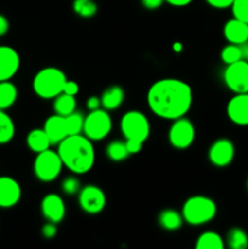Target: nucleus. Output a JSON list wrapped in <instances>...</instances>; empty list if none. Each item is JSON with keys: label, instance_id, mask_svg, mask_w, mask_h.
Returning a JSON list of instances; mask_svg holds the SVG:
<instances>
[{"label": "nucleus", "instance_id": "4c0bfd02", "mask_svg": "<svg viewBox=\"0 0 248 249\" xmlns=\"http://www.w3.org/2000/svg\"><path fill=\"white\" fill-rule=\"evenodd\" d=\"M9 28H10L9 19H7L4 15L0 14V36H4L5 34L9 32Z\"/></svg>", "mask_w": 248, "mask_h": 249}, {"label": "nucleus", "instance_id": "a19ab883", "mask_svg": "<svg viewBox=\"0 0 248 249\" xmlns=\"http://www.w3.org/2000/svg\"><path fill=\"white\" fill-rule=\"evenodd\" d=\"M246 51H247V58H248V41L246 43Z\"/></svg>", "mask_w": 248, "mask_h": 249}, {"label": "nucleus", "instance_id": "4be33fe9", "mask_svg": "<svg viewBox=\"0 0 248 249\" xmlns=\"http://www.w3.org/2000/svg\"><path fill=\"white\" fill-rule=\"evenodd\" d=\"M53 107L56 114L66 117L75 111V108H77V99H75V96H73V95L61 92L60 95H57V96L53 99Z\"/></svg>", "mask_w": 248, "mask_h": 249}, {"label": "nucleus", "instance_id": "6e6552de", "mask_svg": "<svg viewBox=\"0 0 248 249\" xmlns=\"http://www.w3.org/2000/svg\"><path fill=\"white\" fill-rule=\"evenodd\" d=\"M196 130L195 125L186 117L174 119L168 130V141L177 150H186L194 143Z\"/></svg>", "mask_w": 248, "mask_h": 249}, {"label": "nucleus", "instance_id": "2eb2a0df", "mask_svg": "<svg viewBox=\"0 0 248 249\" xmlns=\"http://www.w3.org/2000/svg\"><path fill=\"white\" fill-rule=\"evenodd\" d=\"M22 196L21 185L11 177H0V208H12Z\"/></svg>", "mask_w": 248, "mask_h": 249}, {"label": "nucleus", "instance_id": "0eeeda50", "mask_svg": "<svg viewBox=\"0 0 248 249\" xmlns=\"http://www.w3.org/2000/svg\"><path fill=\"white\" fill-rule=\"evenodd\" d=\"M119 126L125 140L134 139V140L145 142L151 133L150 122L147 117L142 112L136 111V109L125 112L122 117Z\"/></svg>", "mask_w": 248, "mask_h": 249}, {"label": "nucleus", "instance_id": "423d86ee", "mask_svg": "<svg viewBox=\"0 0 248 249\" xmlns=\"http://www.w3.org/2000/svg\"><path fill=\"white\" fill-rule=\"evenodd\" d=\"M112 130V118L108 111L105 108H97L90 111L84 117L83 134L89 140L101 141L109 135Z\"/></svg>", "mask_w": 248, "mask_h": 249}, {"label": "nucleus", "instance_id": "b1692460", "mask_svg": "<svg viewBox=\"0 0 248 249\" xmlns=\"http://www.w3.org/2000/svg\"><path fill=\"white\" fill-rule=\"evenodd\" d=\"M220 58L225 65H231L237 61L247 58V51L245 45H237V44H230L224 46L220 51Z\"/></svg>", "mask_w": 248, "mask_h": 249}, {"label": "nucleus", "instance_id": "a211bd4d", "mask_svg": "<svg viewBox=\"0 0 248 249\" xmlns=\"http://www.w3.org/2000/svg\"><path fill=\"white\" fill-rule=\"evenodd\" d=\"M101 107L106 111H114L119 108L125 99V91L119 85H111L101 95Z\"/></svg>", "mask_w": 248, "mask_h": 249}, {"label": "nucleus", "instance_id": "aec40b11", "mask_svg": "<svg viewBox=\"0 0 248 249\" xmlns=\"http://www.w3.org/2000/svg\"><path fill=\"white\" fill-rule=\"evenodd\" d=\"M184 223L182 214L177 212V209H163L158 214V224L165 231H177Z\"/></svg>", "mask_w": 248, "mask_h": 249}, {"label": "nucleus", "instance_id": "79ce46f5", "mask_svg": "<svg viewBox=\"0 0 248 249\" xmlns=\"http://www.w3.org/2000/svg\"><path fill=\"white\" fill-rule=\"evenodd\" d=\"M246 185H247V191H248V179H247V182H246Z\"/></svg>", "mask_w": 248, "mask_h": 249}, {"label": "nucleus", "instance_id": "f03ea898", "mask_svg": "<svg viewBox=\"0 0 248 249\" xmlns=\"http://www.w3.org/2000/svg\"><path fill=\"white\" fill-rule=\"evenodd\" d=\"M57 152L63 167L75 175L89 173L95 164V148L92 141L84 134L71 135L58 143Z\"/></svg>", "mask_w": 248, "mask_h": 249}, {"label": "nucleus", "instance_id": "cd10ccee", "mask_svg": "<svg viewBox=\"0 0 248 249\" xmlns=\"http://www.w3.org/2000/svg\"><path fill=\"white\" fill-rule=\"evenodd\" d=\"M72 7L82 18H91L97 14V4L94 0H73Z\"/></svg>", "mask_w": 248, "mask_h": 249}, {"label": "nucleus", "instance_id": "9d476101", "mask_svg": "<svg viewBox=\"0 0 248 249\" xmlns=\"http://www.w3.org/2000/svg\"><path fill=\"white\" fill-rule=\"evenodd\" d=\"M106 195L104 190L96 185H87L82 187L78 194V203L84 213L95 214L101 213L106 207Z\"/></svg>", "mask_w": 248, "mask_h": 249}, {"label": "nucleus", "instance_id": "412c9836", "mask_svg": "<svg viewBox=\"0 0 248 249\" xmlns=\"http://www.w3.org/2000/svg\"><path fill=\"white\" fill-rule=\"evenodd\" d=\"M18 97V90L16 85L10 80L0 82V109L6 111L12 107Z\"/></svg>", "mask_w": 248, "mask_h": 249}, {"label": "nucleus", "instance_id": "e433bc0d", "mask_svg": "<svg viewBox=\"0 0 248 249\" xmlns=\"http://www.w3.org/2000/svg\"><path fill=\"white\" fill-rule=\"evenodd\" d=\"M87 107L89 111L101 108V99L97 96H90L89 99L87 100Z\"/></svg>", "mask_w": 248, "mask_h": 249}, {"label": "nucleus", "instance_id": "ea45409f", "mask_svg": "<svg viewBox=\"0 0 248 249\" xmlns=\"http://www.w3.org/2000/svg\"><path fill=\"white\" fill-rule=\"evenodd\" d=\"M173 48H174L175 51H180V50H181V49H182V46L180 45V44H175V45L173 46Z\"/></svg>", "mask_w": 248, "mask_h": 249}, {"label": "nucleus", "instance_id": "393cba45", "mask_svg": "<svg viewBox=\"0 0 248 249\" xmlns=\"http://www.w3.org/2000/svg\"><path fill=\"white\" fill-rule=\"evenodd\" d=\"M225 242L231 249H247L248 248V235L243 229L231 228L226 233Z\"/></svg>", "mask_w": 248, "mask_h": 249}, {"label": "nucleus", "instance_id": "bb28decb", "mask_svg": "<svg viewBox=\"0 0 248 249\" xmlns=\"http://www.w3.org/2000/svg\"><path fill=\"white\" fill-rule=\"evenodd\" d=\"M106 156L109 160L112 162H123L125 160L126 158L129 157V152L126 150V145H125V140H114L111 141L108 145L106 146Z\"/></svg>", "mask_w": 248, "mask_h": 249}, {"label": "nucleus", "instance_id": "c756f323", "mask_svg": "<svg viewBox=\"0 0 248 249\" xmlns=\"http://www.w3.org/2000/svg\"><path fill=\"white\" fill-rule=\"evenodd\" d=\"M80 189H82V186H80V181L77 177H67L61 182V190L67 196L78 195Z\"/></svg>", "mask_w": 248, "mask_h": 249}, {"label": "nucleus", "instance_id": "f3484780", "mask_svg": "<svg viewBox=\"0 0 248 249\" xmlns=\"http://www.w3.org/2000/svg\"><path fill=\"white\" fill-rule=\"evenodd\" d=\"M43 129L48 134L53 145H58L63 139L68 136L67 124H66V118L60 114H53L44 122Z\"/></svg>", "mask_w": 248, "mask_h": 249}, {"label": "nucleus", "instance_id": "58836bf2", "mask_svg": "<svg viewBox=\"0 0 248 249\" xmlns=\"http://www.w3.org/2000/svg\"><path fill=\"white\" fill-rule=\"evenodd\" d=\"M165 2H168L169 5L175 7H184L187 6L189 4H191L192 0H164Z\"/></svg>", "mask_w": 248, "mask_h": 249}, {"label": "nucleus", "instance_id": "f257e3e1", "mask_svg": "<svg viewBox=\"0 0 248 249\" xmlns=\"http://www.w3.org/2000/svg\"><path fill=\"white\" fill-rule=\"evenodd\" d=\"M147 105L151 112L167 121H174L186 116L192 106V89L184 80L163 78L150 87Z\"/></svg>", "mask_w": 248, "mask_h": 249}, {"label": "nucleus", "instance_id": "39448f33", "mask_svg": "<svg viewBox=\"0 0 248 249\" xmlns=\"http://www.w3.org/2000/svg\"><path fill=\"white\" fill-rule=\"evenodd\" d=\"M63 163L57 151L48 148L36 153L33 163V173L41 182H51L60 177Z\"/></svg>", "mask_w": 248, "mask_h": 249}, {"label": "nucleus", "instance_id": "4468645a", "mask_svg": "<svg viewBox=\"0 0 248 249\" xmlns=\"http://www.w3.org/2000/svg\"><path fill=\"white\" fill-rule=\"evenodd\" d=\"M21 58L11 46H0V82L11 80L19 70Z\"/></svg>", "mask_w": 248, "mask_h": 249}, {"label": "nucleus", "instance_id": "c85d7f7f", "mask_svg": "<svg viewBox=\"0 0 248 249\" xmlns=\"http://www.w3.org/2000/svg\"><path fill=\"white\" fill-rule=\"evenodd\" d=\"M66 124H67L68 136L83 134V126H84V116L80 112H73L65 117Z\"/></svg>", "mask_w": 248, "mask_h": 249}, {"label": "nucleus", "instance_id": "dca6fc26", "mask_svg": "<svg viewBox=\"0 0 248 249\" xmlns=\"http://www.w3.org/2000/svg\"><path fill=\"white\" fill-rule=\"evenodd\" d=\"M223 34L228 43L245 45L248 41V23L233 17L224 24Z\"/></svg>", "mask_w": 248, "mask_h": 249}, {"label": "nucleus", "instance_id": "1a4fd4ad", "mask_svg": "<svg viewBox=\"0 0 248 249\" xmlns=\"http://www.w3.org/2000/svg\"><path fill=\"white\" fill-rule=\"evenodd\" d=\"M224 84L233 94L248 92V61L241 60L226 65L223 73Z\"/></svg>", "mask_w": 248, "mask_h": 249}, {"label": "nucleus", "instance_id": "7ed1b4c3", "mask_svg": "<svg viewBox=\"0 0 248 249\" xmlns=\"http://www.w3.org/2000/svg\"><path fill=\"white\" fill-rule=\"evenodd\" d=\"M216 204L211 197L196 195L184 202L181 208L182 218L185 223L192 226H201L208 224L215 218Z\"/></svg>", "mask_w": 248, "mask_h": 249}, {"label": "nucleus", "instance_id": "473e14b6", "mask_svg": "<svg viewBox=\"0 0 248 249\" xmlns=\"http://www.w3.org/2000/svg\"><path fill=\"white\" fill-rule=\"evenodd\" d=\"M125 145L129 155H136V153H139L142 150L143 142L142 141L134 140V139H128V140H125Z\"/></svg>", "mask_w": 248, "mask_h": 249}, {"label": "nucleus", "instance_id": "f704fd0d", "mask_svg": "<svg viewBox=\"0 0 248 249\" xmlns=\"http://www.w3.org/2000/svg\"><path fill=\"white\" fill-rule=\"evenodd\" d=\"M63 92L75 96V95L79 92V85H78V83L74 82V80L67 79V82H66L65 84V88H63Z\"/></svg>", "mask_w": 248, "mask_h": 249}, {"label": "nucleus", "instance_id": "2f4dec72", "mask_svg": "<svg viewBox=\"0 0 248 249\" xmlns=\"http://www.w3.org/2000/svg\"><path fill=\"white\" fill-rule=\"evenodd\" d=\"M56 235H57V224L51 223V221L44 224L41 228V236L45 240H53Z\"/></svg>", "mask_w": 248, "mask_h": 249}, {"label": "nucleus", "instance_id": "c9c22d12", "mask_svg": "<svg viewBox=\"0 0 248 249\" xmlns=\"http://www.w3.org/2000/svg\"><path fill=\"white\" fill-rule=\"evenodd\" d=\"M164 0H141V5L147 10H157L163 5Z\"/></svg>", "mask_w": 248, "mask_h": 249}, {"label": "nucleus", "instance_id": "72a5a7b5", "mask_svg": "<svg viewBox=\"0 0 248 249\" xmlns=\"http://www.w3.org/2000/svg\"><path fill=\"white\" fill-rule=\"evenodd\" d=\"M206 1L209 6L214 7V9L223 10L231 7V5H232V2L235 1V0H206Z\"/></svg>", "mask_w": 248, "mask_h": 249}, {"label": "nucleus", "instance_id": "a878e982", "mask_svg": "<svg viewBox=\"0 0 248 249\" xmlns=\"http://www.w3.org/2000/svg\"><path fill=\"white\" fill-rule=\"evenodd\" d=\"M16 126L11 117L0 109V145H6L14 139Z\"/></svg>", "mask_w": 248, "mask_h": 249}, {"label": "nucleus", "instance_id": "20e7f679", "mask_svg": "<svg viewBox=\"0 0 248 249\" xmlns=\"http://www.w3.org/2000/svg\"><path fill=\"white\" fill-rule=\"evenodd\" d=\"M66 82L67 77L63 71L57 67H45L34 75L32 88L38 97L51 100L63 92Z\"/></svg>", "mask_w": 248, "mask_h": 249}, {"label": "nucleus", "instance_id": "f8f14e48", "mask_svg": "<svg viewBox=\"0 0 248 249\" xmlns=\"http://www.w3.org/2000/svg\"><path fill=\"white\" fill-rule=\"evenodd\" d=\"M226 116L233 124L248 125V92L235 94L226 105Z\"/></svg>", "mask_w": 248, "mask_h": 249}, {"label": "nucleus", "instance_id": "5701e85b", "mask_svg": "<svg viewBox=\"0 0 248 249\" xmlns=\"http://www.w3.org/2000/svg\"><path fill=\"white\" fill-rule=\"evenodd\" d=\"M195 247L196 249H224L225 240L214 231H206L197 237Z\"/></svg>", "mask_w": 248, "mask_h": 249}, {"label": "nucleus", "instance_id": "ddd939ff", "mask_svg": "<svg viewBox=\"0 0 248 249\" xmlns=\"http://www.w3.org/2000/svg\"><path fill=\"white\" fill-rule=\"evenodd\" d=\"M40 211L46 220L58 224L65 219L66 215L65 201L60 195L48 194L41 199Z\"/></svg>", "mask_w": 248, "mask_h": 249}, {"label": "nucleus", "instance_id": "7c9ffc66", "mask_svg": "<svg viewBox=\"0 0 248 249\" xmlns=\"http://www.w3.org/2000/svg\"><path fill=\"white\" fill-rule=\"evenodd\" d=\"M232 16L248 23V0H235L231 5Z\"/></svg>", "mask_w": 248, "mask_h": 249}, {"label": "nucleus", "instance_id": "9b49d317", "mask_svg": "<svg viewBox=\"0 0 248 249\" xmlns=\"http://www.w3.org/2000/svg\"><path fill=\"white\" fill-rule=\"evenodd\" d=\"M235 152V145L230 139H216L208 148V160L214 167L225 168L232 163Z\"/></svg>", "mask_w": 248, "mask_h": 249}, {"label": "nucleus", "instance_id": "6ab92c4d", "mask_svg": "<svg viewBox=\"0 0 248 249\" xmlns=\"http://www.w3.org/2000/svg\"><path fill=\"white\" fill-rule=\"evenodd\" d=\"M26 143L29 150L35 153V155L48 150V148H50V146H53L48 134L45 133L43 128L33 129V130L29 131L26 138Z\"/></svg>", "mask_w": 248, "mask_h": 249}]
</instances>
